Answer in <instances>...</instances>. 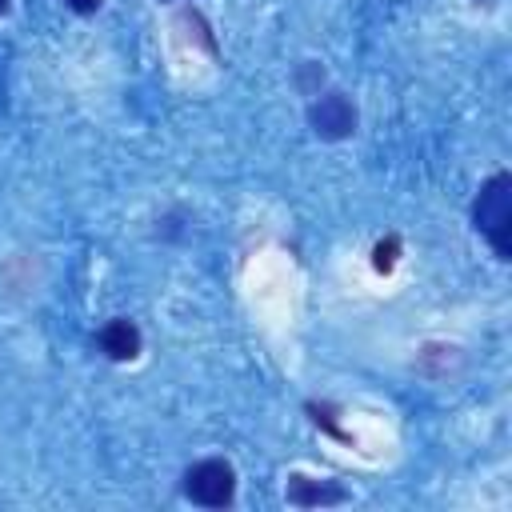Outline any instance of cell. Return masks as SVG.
<instances>
[{
	"label": "cell",
	"mask_w": 512,
	"mask_h": 512,
	"mask_svg": "<svg viewBox=\"0 0 512 512\" xmlns=\"http://www.w3.org/2000/svg\"><path fill=\"white\" fill-rule=\"evenodd\" d=\"M472 224L488 236V244L500 260L512 256V176L508 172H496L480 188V196L472 204Z\"/></svg>",
	"instance_id": "6da1fadb"
},
{
	"label": "cell",
	"mask_w": 512,
	"mask_h": 512,
	"mask_svg": "<svg viewBox=\"0 0 512 512\" xmlns=\"http://www.w3.org/2000/svg\"><path fill=\"white\" fill-rule=\"evenodd\" d=\"M184 496L200 508H228L236 496V472L224 460H200L184 472Z\"/></svg>",
	"instance_id": "7a4b0ae2"
},
{
	"label": "cell",
	"mask_w": 512,
	"mask_h": 512,
	"mask_svg": "<svg viewBox=\"0 0 512 512\" xmlns=\"http://www.w3.org/2000/svg\"><path fill=\"white\" fill-rule=\"evenodd\" d=\"M308 120L316 128V136L324 140H344L356 132V108L344 92H324L312 108H308Z\"/></svg>",
	"instance_id": "3957f363"
},
{
	"label": "cell",
	"mask_w": 512,
	"mask_h": 512,
	"mask_svg": "<svg viewBox=\"0 0 512 512\" xmlns=\"http://www.w3.org/2000/svg\"><path fill=\"white\" fill-rule=\"evenodd\" d=\"M288 504L296 508H320V504H344L348 492L332 480H308V476H288V488H284Z\"/></svg>",
	"instance_id": "277c9868"
},
{
	"label": "cell",
	"mask_w": 512,
	"mask_h": 512,
	"mask_svg": "<svg viewBox=\"0 0 512 512\" xmlns=\"http://www.w3.org/2000/svg\"><path fill=\"white\" fill-rule=\"evenodd\" d=\"M100 348L112 356V360H132L140 352V328L132 320H108L100 328Z\"/></svg>",
	"instance_id": "5b68a950"
},
{
	"label": "cell",
	"mask_w": 512,
	"mask_h": 512,
	"mask_svg": "<svg viewBox=\"0 0 512 512\" xmlns=\"http://www.w3.org/2000/svg\"><path fill=\"white\" fill-rule=\"evenodd\" d=\"M396 236H388V240H380L376 244V252H372V264H376V272H392V264H396Z\"/></svg>",
	"instance_id": "8992f818"
},
{
	"label": "cell",
	"mask_w": 512,
	"mask_h": 512,
	"mask_svg": "<svg viewBox=\"0 0 512 512\" xmlns=\"http://www.w3.org/2000/svg\"><path fill=\"white\" fill-rule=\"evenodd\" d=\"M68 4H72L76 12H96V8H100V0H68Z\"/></svg>",
	"instance_id": "52a82bcc"
},
{
	"label": "cell",
	"mask_w": 512,
	"mask_h": 512,
	"mask_svg": "<svg viewBox=\"0 0 512 512\" xmlns=\"http://www.w3.org/2000/svg\"><path fill=\"white\" fill-rule=\"evenodd\" d=\"M4 12H8V0H0V16H4Z\"/></svg>",
	"instance_id": "ba28073f"
}]
</instances>
